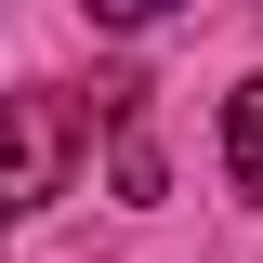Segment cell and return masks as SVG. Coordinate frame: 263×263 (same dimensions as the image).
<instances>
[{"label": "cell", "instance_id": "obj_1", "mask_svg": "<svg viewBox=\"0 0 263 263\" xmlns=\"http://www.w3.org/2000/svg\"><path fill=\"white\" fill-rule=\"evenodd\" d=\"M119 92V79H105ZM105 92H0V224H27V211H53L66 184H79V158H92V119Z\"/></svg>", "mask_w": 263, "mask_h": 263}, {"label": "cell", "instance_id": "obj_4", "mask_svg": "<svg viewBox=\"0 0 263 263\" xmlns=\"http://www.w3.org/2000/svg\"><path fill=\"white\" fill-rule=\"evenodd\" d=\"M0 237H13V224H0Z\"/></svg>", "mask_w": 263, "mask_h": 263}, {"label": "cell", "instance_id": "obj_3", "mask_svg": "<svg viewBox=\"0 0 263 263\" xmlns=\"http://www.w3.org/2000/svg\"><path fill=\"white\" fill-rule=\"evenodd\" d=\"M79 13H92V27H105V40H132V27H158L171 0H79Z\"/></svg>", "mask_w": 263, "mask_h": 263}, {"label": "cell", "instance_id": "obj_2", "mask_svg": "<svg viewBox=\"0 0 263 263\" xmlns=\"http://www.w3.org/2000/svg\"><path fill=\"white\" fill-rule=\"evenodd\" d=\"M224 171H237V197H263V79L224 92Z\"/></svg>", "mask_w": 263, "mask_h": 263}]
</instances>
